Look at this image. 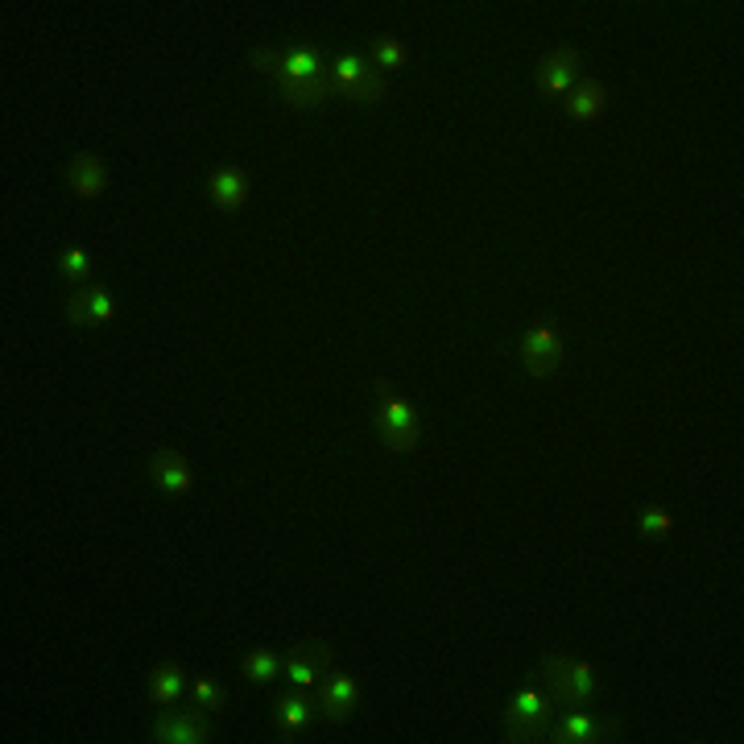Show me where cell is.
<instances>
[{
    "mask_svg": "<svg viewBox=\"0 0 744 744\" xmlns=\"http://www.w3.org/2000/svg\"><path fill=\"white\" fill-rule=\"evenodd\" d=\"M195 700L204 703L207 712H224V707H228V691H224L216 678H199V683H195Z\"/></svg>",
    "mask_w": 744,
    "mask_h": 744,
    "instance_id": "cell-23",
    "label": "cell"
},
{
    "mask_svg": "<svg viewBox=\"0 0 744 744\" xmlns=\"http://www.w3.org/2000/svg\"><path fill=\"white\" fill-rule=\"evenodd\" d=\"M671 526H674L671 513L654 509V505L642 513V534H645V538H662V534H671Z\"/></svg>",
    "mask_w": 744,
    "mask_h": 744,
    "instance_id": "cell-24",
    "label": "cell"
},
{
    "mask_svg": "<svg viewBox=\"0 0 744 744\" xmlns=\"http://www.w3.org/2000/svg\"><path fill=\"white\" fill-rule=\"evenodd\" d=\"M149 476L158 480V488H166V493H175V496L195 488V472H190L187 455H178L175 447H166V452H158L149 459Z\"/></svg>",
    "mask_w": 744,
    "mask_h": 744,
    "instance_id": "cell-13",
    "label": "cell"
},
{
    "mask_svg": "<svg viewBox=\"0 0 744 744\" xmlns=\"http://www.w3.org/2000/svg\"><path fill=\"white\" fill-rule=\"evenodd\" d=\"M67 175H71V190L79 199H100L108 190V166L96 153H75Z\"/></svg>",
    "mask_w": 744,
    "mask_h": 744,
    "instance_id": "cell-14",
    "label": "cell"
},
{
    "mask_svg": "<svg viewBox=\"0 0 744 744\" xmlns=\"http://www.w3.org/2000/svg\"><path fill=\"white\" fill-rule=\"evenodd\" d=\"M117 315L112 307V294L103 290V286H75L71 302H67V319L79 323V327H96V323H108Z\"/></svg>",
    "mask_w": 744,
    "mask_h": 744,
    "instance_id": "cell-10",
    "label": "cell"
},
{
    "mask_svg": "<svg viewBox=\"0 0 744 744\" xmlns=\"http://www.w3.org/2000/svg\"><path fill=\"white\" fill-rule=\"evenodd\" d=\"M542 678H546V695L567 707H587L596 703V671L584 657L571 654H542Z\"/></svg>",
    "mask_w": 744,
    "mask_h": 744,
    "instance_id": "cell-1",
    "label": "cell"
},
{
    "mask_svg": "<svg viewBox=\"0 0 744 744\" xmlns=\"http://www.w3.org/2000/svg\"><path fill=\"white\" fill-rule=\"evenodd\" d=\"M373 50H377V59H380V67H385V71H397V67H406V62H409V50L397 42V38H389V33H385V38H377V42H373Z\"/></svg>",
    "mask_w": 744,
    "mask_h": 744,
    "instance_id": "cell-22",
    "label": "cell"
},
{
    "mask_svg": "<svg viewBox=\"0 0 744 744\" xmlns=\"http://www.w3.org/2000/svg\"><path fill=\"white\" fill-rule=\"evenodd\" d=\"M319 715H327V720H336V724H344V720H351L356 715V703H360V686H356V678L351 674H323V686H319Z\"/></svg>",
    "mask_w": 744,
    "mask_h": 744,
    "instance_id": "cell-8",
    "label": "cell"
},
{
    "mask_svg": "<svg viewBox=\"0 0 744 744\" xmlns=\"http://www.w3.org/2000/svg\"><path fill=\"white\" fill-rule=\"evenodd\" d=\"M211 199H216L219 211H240L248 204V175L245 170H236V166H224L211 175Z\"/></svg>",
    "mask_w": 744,
    "mask_h": 744,
    "instance_id": "cell-16",
    "label": "cell"
},
{
    "mask_svg": "<svg viewBox=\"0 0 744 744\" xmlns=\"http://www.w3.org/2000/svg\"><path fill=\"white\" fill-rule=\"evenodd\" d=\"M575 83H579V50L563 46V50H555V54H546V59L538 62V88L542 91L558 96V91H571Z\"/></svg>",
    "mask_w": 744,
    "mask_h": 744,
    "instance_id": "cell-12",
    "label": "cell"
},
{
    "mask_svg": "<svg viewBox=\"0 0 744 744\" xmlns=\"http://www.w3.org/2000/svg\"><path fill=\"white\" fill-rule=\"evenodd\" d=\"M377 430H380V443L397 455H409L418 452V443H423V423H418V409L401 401V397H389V401H380L377 409Z\"/></svg>",
    "mask_w": 744,
    "mask_h": 744,
    "instance_id": "cell-4",
    "label": "cell"
},
{
    "mask_svg": "<svg viewBox=\"0 0 744 744\" xmlns=\"http://www.w3.org/2000/svg\"><path fill=\"white\" fill-rule=\"evenodd\" d=\"M59 274L71 286H88V278H91V257L83 252V248H67L62 252V261H59Z\"/></svg>",
    "mask_w": 744,
    "mask_h": 744,
    "instance_id": "cell-21",
    "label": "cell"
},
{
    "mask_svg": "<svg viewBox=\"0 0 744 744\" xmlns=\"http://www.w3.org/2000/svg\"><path fill=\"white\" fill-rule=\"evenodd\" d=\"M240 671H245L248 683H274V678L286 671V657H278L274 649H252Z\"/></svg>",
    "mask_w": 744,
    "mask_h": 744,
    "instance_id": "cell-19",
    "label": "cell"
},
{
    "mask_svg": "<svg viewBox=\"0 0 744 744\" xmlns=\"http://www.w3.org/2000/svg\"><path fill=\"white\" fill-rule=\"evenodd\" d=\"M315 715H319V700H310L307 691H290V695H281L278 707H274V720H278L281 741H298V732H307Z\"/></svg>",
    "mask_w": 744,
    "mask_h": 744,
    "instance_id": "cell-11",
    "label": "cell"
},
{
    "mask_svg": "<svg viewBox=\"0 0 744 744\" xmlns=\"http://www.w3.org/2000/svg\"><path fill=\"white\" fill-rule=\"evenodd\" d=\"M278 91L290 108H319L331 91V75H319V79H298V75H278Z\"/></svg>",
    "mask_w": 744,
    "mask_h": 744,
    "instance_id": "cell-15",
    "label": "cell"
},
{
    "mask_svg": "<svg viewBox=\"0 0 744 744\" xmlns=\"http://www.w3.org/2000/svg\"><path fill=\"white\" fill-rule=\"evenodd\" d=\"M555 724V700L546 691H522L505 712V741L529 744L542 741Z\"/></svg>",
    "mask_w": 744,
    "mask_h": 744,
    "instance_id": "cell-2",
    "label": "cell"
},
{
    "mask_svg": "<svg viewBox=\"0 0 744 744\" xmlns=\"http://www.w3.org/2000/svg\"><path fill=\"white\" fill-rule=\"evenodd\" d=\"M278 75H298V79H319V75H331L327 67H323V59L315 54V50H290L286 59H281V71Z\"/></svg>",
    "mask_w": 744,
    "mask_h": 744,
    "instance_id": "cell-20",
    "label": "cell"
},
{
    "mask_svg": "<svg viewBox=\"0 0 744 744\" xmlns=\"http://www.w3.org/2000/svg\"><path fill=\"white\" fill-rule=\"evenodd\" d=\"M522 360L534 377H555L558 365H563V339H558L555 327H534L522 344Z\"/></svg>",
    "mask_w": 744,
    "mask_h": 744,
    "instance_id": "cell-9",
    "label": "cell"
},
{
    "mask_svg": "<svg viewBox=\"0 0 744 744\" xmlns=\"http://www.w3.org/2000/svg\"><path fill=\"white\" fill-rule=\"evenodd\" d=\"M331 662H336L331 645L319 642V637H307V642H298L290 654H286V674H290L298 686H310L331 671Z\"/></svg>",
    "mask_w": 744,
    "mask_h": 744,
    "instance_id": "cell-7",
    "label": "cell"
},
{
    "mask_svg": "<svg viewBox=\"0 0 744 744\" xmlns=\"http://www.w3.org/2000/svg\"><path fill=\"white\" fill-rule=\"evenodd\" d=\"M604 108H608V96L599 88L596 79H579L575 88H571V100H567V117L579 120V125H592V120L604 117Z\"/></svg>",
    "mask_w": 744,
    "mask_h": 744,
    "instance_id": "cell-17",
    "label": "cell"
},
{
    "mask_svg": "<svg viewBox=\"0 0 744 744\" xmlns=\"http://www.w3.org/2000/svg\"><path fill=\"white\" fill-rule=\"evenodd\" d=\"M182 686H187L182 666L178 662H161L158 671H153V678H149V695H153V703H178Z\"/></svg>",
    "mask_w": 744,
    "mask_h": 744,
    "instance_id": "cell-18",
    "label": "cell"
},
{
    "mask_svg": "<svg viewBox=\"0 0 744 744\" xmlns=\"http://www.w3.org/2000/svg\"><path fill=\"white\" fill-rule=\"evenodd\" d=\"M621 732H625V724L621 720H613V715H579L571 712L567 720H558L555 724V736L550 741L555 744H599V741H621Z\"/></svg>",
    "mask_w": 744,
    "mask_h": 744,
    "instance_id": "cell-6",
    "label": "cell"
},
{
    "mask_svg": "<svg viewBox=\"0 0 744 744\" xmlns=\"http://www.w3.org/2000/svg\"><path fill=\"white\" fill-rule=\"evenodd\" d=\"M248 62H252L257 71H281V59L274 54V50H265V46H257V50L248 54Z\"/></svg>",
    "mask_w": 744,
    "mask_h": 744,
    "instance_id": "cell-25",
    "label": "cell"
},
{
    "mask_svg": "<svg viewBox=\"0 0 744 744\" xmlns=\"http://www.w3.org/2000/svg\"><path fill=\"white\" fill-rule=\"evenodd\" d=\"M161 744H207L211 741V720L204 703H166V712L153 724Z\"/></svg>",
    "mask_w": 744,
    "mask_h": 744,
    "instance_id": "cell-3",
    "label": "cell"
},
{
    "mask_svg": "<svg viewBox=\"0 0 744 744\" xmlns=\"http://www.w3.org/2000/svg\"><path fill=\"white\" fill-rule=\"evenodd\" d=\"M331 88L351 103H377L385 96V75L373 71L365 59L348 54V59H339L331 67Z\"/></svg>",
    "mask_w": 744,
    "mask_h": 744,
    "instance_id": "cell-5",
    "label": "cell"
}]
</instances>
